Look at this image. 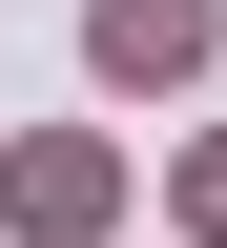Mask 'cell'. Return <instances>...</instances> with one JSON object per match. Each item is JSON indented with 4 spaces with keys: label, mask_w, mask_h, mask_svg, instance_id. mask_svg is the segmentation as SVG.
<instances>
[{
    "label": "cell",
    "mask_w": 227,
    "mask_h": 248,
    "mask_svg": "<svg viewBox=\"0 0 227 248\" xmlns=\"http://www.w3.org/2000/svg\"><path fill=\"white\" fill-rule=\"evenodd\" d=\"M83 62L104 83H186L207 62V0H83Z\"/></svg>",
    "instance_id": "6da1fadb"
},
{
    "label": "cell",
    "mask_w": 227,
    "mask_h": 248,
    "mask_svg": "<svg viewBox=\"0 0 227 248\" xmlns=\"http://www.w3.org/2000/svg\"><path fill=\"white\" fill-rule=\"evenodd\" d=\"M21 228H42V248L104 228V145H21Z\"/></svg>",
    "instance_id": "7a4b0ae2"
},
{
    "label": "cell",
    "mask_w": 227,
    "mask_h": 248,
    "mask_svg": "<svg viewBox=\"0 0 227 248\" xmlns=\"http://www.w3.org/2000/svg\"><path fill=\"white\" fill-rule=\"evenodd\" d=\"M186 228H227V145H207V166H186Z\"/></svg>",
    "instance_id": "3957f363"
}]
</instances>
